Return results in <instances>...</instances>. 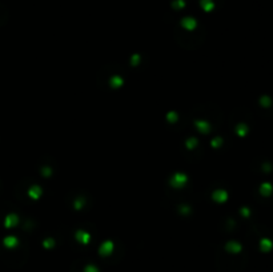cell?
Listing matches in <instances>:
<instances>
[{"instance_id": "cell-1", "label": "cell", "mask_w": 273, "mask_h": 272, "mask_svg": "<svg viewBox=\"0 0 273 272\" xmlns=\"http://www.w3.org/2000/svg\"><path fill=\"white\" fill-rule=\"evenodd\" d=\"M261 192H263L264 195H269V193L272 192V186H270V184H264Z\"/></svg>"}]
</instances>
